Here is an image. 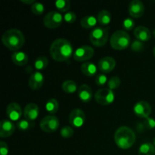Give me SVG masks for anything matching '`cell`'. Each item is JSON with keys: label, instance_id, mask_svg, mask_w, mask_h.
Instances as JSON below:
<instances>
[{"label": "cell", "instance_id": "30", "mask_svg": "<svg viewBox=\"0 0 155 155\" xmlns=\"http://www.w3.org/2000/svg\"><path fill=\"white\" fill-rule=\"evenodd\" d=\"M121 80L120 79V77H117V76H114V77H110L109 79L108 82H107V86H108V89L114 90L115 89H117L120 86Z\"/></svg>", "mask_w": 155, "mask_h": 155}, {"label": "cell", "instance_id": "21", "mask_svg": "<svg viewBox=\"0 0 155 155\" xmlns=\"http://www.w3.org/2000/svg\"><path fill=\"white\" fill-rule=\"evenodd\" d=\"M80 69H81L82 73L87 77H93L97 74V71H98L96 65L92 62L89 61L83 63Z\"/></svg>", "mask_w": 155, "mask_h": 155}, {"label": "cell", "instance_id": "16", "mask_svg": "<svg viewBox=\"0 0 155 155\" xmlns=\"http://www.w3.org/2000/svg\"><path fill=\"white\" fill-rule=\"evenodd\" d=\"M44 83V76L39 71H36L30 75L28 80L29 87L33 90L40 89Z\"/></svg>", "mask_w": 155, "mask_h": 155}, {"label": "cell", "instance_id": "4", "mask_svg": "<svg viewBox=\"0 0 155 155\" xmlns=\"http://www.w3.org/2000/svg\"><path fill=\"white\" fill-rule=\"evenodd\" d=\"M110 42L114 49L125 50L130 45L131 38L127 31L118 30L110 36Z\"/></svg>", "mask_w": 155, "mask_h": 155}, {"label": "cell", "instance_id": "12", "mask_svg": "<svg viewBox=\"0 0 155 155\" xmlns=\"http://www.w3.org/2000/svg\"><path fill=\"white\" fill-rule=\"evenodd\" d=\"M128 12L132 18H141L145 12V6L140 0H133L129 4Z\"/></svg>", "mask_w": 155, "mask_h": 155}, {"label": "cell", "instance_id": "34", "mask_svg": "<svg viewBox=\"0 0 155 155\" xmlns=\"http://www.w3.org/2000/svg\"><path fill=\"white\" fill-rule=\"evenodd\" d=\"M107 77L104 74H99L95 79V83L98 86H103L107 83Z\"/></svg>", "mask_w": 155, "mask_h": 155}, {"label": "cell", "instance_id": "41", "mask_svg": "<svg viewBox=\"0 0 155 155\" xmlns=\"http://www.w3.org/2000/svg\"><path fill=\"white\" fill-rule=\"evenodd\" d=\"M153 54H154V56L155 57V46L154 47V48H153Z\"/></svg>", "mask_w": 155, "mask_h": 155}, {"label": "cell", "instance_id": "42", "mask_svg": "<svg viewBox=\"0 0 155 155\" xmlns=\"http://www.w3.org/2000/svg\"><path fill=\"white\" fill-rule=\"evenodd\" d=\"M153 145H154L155 147V137L154 138V139H153Z\"/></svg>", "mask_w": 155, "mask_h": 155}, {"label": "cell", "instance_id": "32", "mask_svg": "<svg viewBox=\"0 0 155 155\" xmlns=\"http://www.w3.org/2000/svg\"><path fill=\"white\" fill-rule=\"evenodd\" d=\"M74 130L70 126H64L61 129V136L64 138H71L74 135Z\"/></svg>", "mask_w": 155, "mask_h": 155}, {"label": "cell", "instance_id": "38", "mask_svg": "<svg viewBox=\"0 0 155 155\" xmlns=\"http://www.w3.org/2000/svg\"><path fill=\"white\" fill-rule=\"evenodd\" d=\"M8 146L7 143L3 141L0 142V154L1 155H8Z\"/></svg>", "mask_w": 155, "mask_h": 155}, {"label": "cell", "instance_id": "28", "mask_svg": "<svg viewBox=\"0 0 155 155\" xmlns=\"http://www.w3.org/2000/svg\"><path fill=\"white\" fill-rule=\"evenodd\" d=\"M34 125V122H30L26 119L20 120L17 123V127L21 131H27V130L33 128Z\"/></svg>", "mask_w": 155, "mask_h": 155}, {"label": "cell", "instance_id": "8", "mask_svg": "<svg viewBox=\"0 0 155 155\" xmlns=\"http://www.w3.org/2000/svg\"><path fill=\"white\" fill-rule=\"evenodd\" d=\"M59 120L53 115L45 117L40 121L39 127L43 132L46 133H52L55 132L59 127Z\"/></svg>", "mask_w": 155, "mask_h": 155}, {"label": "cell", "instance_id": "19", "mask_svg": "<svg viewBox=\"0 0 155 155\" xmlns=\"http://www.w3.org/2000/svg\"><path fill=\"white\" fill-rule=\"evenodd\" d=\"M77 93L80 99L83 102L88 103L92 99V89L87 84L81 85L77 90Z\"/></svg>", "mask_w": 155, "mask_h": 155}, {"label": "cell", "instance_id": "20", "mask_svg": "<svg viewBox=\"0 0 155 155\" xmlns=\"http://www.w3.org/2000/svg\"><path fill=\"white\" fill-rule=\"evenodd\" d=\"M12 61L18 66H24L28 62V56L22 51H15L12 54Z\"/></svg>", "mask_w": 155, "mask_h": 155}, {"label": "cell", "instance_id": "5", "mask_svg": "<svg viewBox=\"0 0 155 155\" xmlns=\"http://www.w3.org/2000/svg\"><path fill=\"white\" fill-rule=\"evenodd\" d=\"M109 27H97L89 33V40L95 46L101 47L108 40Z\"/></svg>", "mask_w": 155, "mask_h": 155}, {"label": "cell", "instance_id": "6", "mask_svg": "<svg viewBox=\"0 0 155 155\" xmlns=\"http://www.w3.org/2000/svg\"><path fill=\"white\" fill-rule=\"evenodd\" d=\"M115 99V94L113 90L108 89H101L95 94V100L101 105H109Z\"/></svg>", "mask_w": 155, "mask_h": 155}, {"label": "cell", "instance_id": "22", "mask_svg": "<svg viewBox=\"0 0 155 155\" xmlns=\"http://www.w3.org/2000/svg\"><path fill=\"white\" fill-rule=\"evenodd\" d=\"M97 19H98V23L102 27L107 26L110 23V21H111L110 12L107 10H101V12H98Z\"/></svg>", "mask_w": 155, "mask_h": 155}, {"label": "cell", "instance_id": "11", "mask_svg": "<svg viewBox=\"0 0 155 155\" xmlns=\"http://www.w3.org/2000/svg\"><path fill=\"white\" fill-rule=\"evenodd\" d=\"M133 112L139 117L146 119L151 114V107L148 101H139L135 104Z\"/></svg>", "mask_w": 155, "mask_h": 155}, {"label": "cell", "instance_id": "36", "mask_svg": "<svg viewBox=\"0 0 155 155\" xmlns=\"http://www.w3.org/2000/svg\"><path fill=\"white\" fill-rule=\"evenodd\" d=\"M144 44L143 42L139 40H135L131 44V49L134 51H141L143 50Z\"/></svg>", "mask_w": 155, "mask_h": 155}, {"label": "cell", "instance_id": "2", "mask_svg": "<svg viewBox=\"0 0 155 155\" xmlns=\"http://www.w3.org/2000/svg\"><path fill=\"white\" fill-rule=\"evenodd\" d=\"M2 41L5 46L11 51H18L22 48L25 42V37L22 32L18 29L7 30L2 36Z\"/></svg>", "mask_w": 155, "mask_h": 155}, {"label": "cell", "instance_id": "26", "mask_svg": "<svg viewBox=\"0 0 155 155\" xmlns=\"http://www.w3.org/2000/svg\"><path fill=\"white\" fill-rule=\"evenodd\" d=\"M58 108L59 103L55 98L49 99L45 104V109H46L47 112H48L51 114H54L58 110Z\"/></svg>", "mask_w": 155, "mask_h": 155}, {"label": "cell", "instance_id": "25", "mask_svg": "<svg viewBox=\"0 0 155 155\" xmlns=\"http://www.w3.org/2000/svg\"><path fill=\"white\" fill-rule=\"evenodd\" d=\"M62 89L64 92L67 93H74L76 91H77V85L74 80H66L62 84Z\"/></svg>", "mask_w": 155, "mask_h": 155}, {"label": "cell", "instance_id": "1", "mask_svg": "<svg viewBox=\"0 0 155 155\" xmlns=\"http://www.w3.org/2000/svg\"><path fill=\"white\" fill-rule=\"evenodd\" d=\"M50 55L58 62H64L69 60L74 55L72 44L66 39H55L50 46Z\"/></svg>", "mask_w": 155, "mask_h": 155}, {"label": "cell", "instance_id": "3", "mask_svg": "<svg viewBox=\"0 0 155 155\" xmlns=\"http://www.w3.org/2000/svg\"><path fill=\"white\" fill-rule=\"evenodd\" d=\"M114 142L121 149H129L136 142V136L133 130L129 127L122 126L114 133Z\"/></svg>", "mask_w": 155, "mask_h": 155}, {"label": "cell", "instance_id": "39", "mask_svg": "<svg viewBox=\"0 0 155 155\" xmlns=\"http://www.w3.org/2000/svg\"><path fill=\"white\" fill-rule=\"evenodd\" d=\"M21 2L24 3V4H27V5H30V4L33 5L35 2H36L34 0H21Z\"/></svg>", "mask_w": 155, "mask_h": 155}, {"label": "cell", "instance_id": "10", "mask_svg": "<svg viewBox=\"0 0 155 155\" xmlns=\"http://www.w3.org/2000/svg\"><path fill=\"white\" fill-rule=\"evenodd\" d=\"M86 121V115L85 113L80 108H76L71 110L69 115V123L73 127L80 128Z\"/></svg>", "mask_w": 155, "mask_h": 155}, {"label": "cell", "instance_id": "7", "mask_svg": "<svg viewBox=\"0 0 155 155\" xmlns=\"http://www.w3.org/2000/svg\"><path fill=\"white\" fill-rule=\"evenodd\" d=\"M61 14L56 11H51L45 15L43 18V24L49 29H54L61 25L63 21Z\"/></svg>", "mask_w": 155, "mask_h": 155}, {"label": "cell", "instance_id": "9", "mask_svg": "<svg viewBox=\"0 0 155 155\" xmlns=\"http://www.w3.org/2000/svg\"><path fill=\"white\" fill-rule=\"evenodd\" d=\"M94 55V49L89 45H83L75 50L74 59L77 61L83 62L92 58Z\"/></svg>", "mask_w": 155, "mask_h": 155}, {"label": "cell", "instance_id": "24", "mask_svg": "<svg viewBox=\"0 0 155 155\" xmlns=\"http://www.w3.org/2000/svg\"><path fill=\"white\" fill-rule=\"evenodd\" d=\"M97 21H98V19L95 17L89 15V16H86L82 18L80 24L83 28L91 29L96 25Z\"/></svg>", "mask_w": 155, "mask_h": 155}, {"label": "cell", "instance_id": "40", "mask_svg": "<svg viewBox=\"0 0 155 155\" xmlns=\"http://www.w3.org/2000/svg\"><path fill=\"white\" fill-rule=\"evenodd\" d=\"M152 34H153V36H154V37L155 38V29H154V30H153Z\"/></svg>", "mask_w": 155, "mask_h": 155}, {"label": "cell", "instance_id": "31", "mask_svg": "<svg viewBox=\"0 0 155 155\" xmlns=\"http://www.w3.org/2000/svg\"><path fill=\"white\" fill-rule=\"evenodd\" d=\"M45 11L43 4L40 2H35L34 4L32 5L31 6V12L36 15H40Z\"/></svg>", "mask_w": 155, "mask_h": 155}, {"label": "cell", "instance_id": "18", "mask_svg": "<svg viewBox=\"0 0 155 155\" xmlns=\"http://www.w3.org/2000/svg\"><path fill=\"white\" fill-rule=\"evenodd\" d=\"M135 37L137 39V40L141 42H147L149 40L151 37V31L148 28L144 27V26H138L135 28L134 32Z\"/></svg>", "mask_w": 155, "mask_h": 155}, {"label": "cell", "instance_id": "23", "mask_svg": "<svg viewBox=\"0 0 155 155\" xmlns=\"http://www.w3.org/2000/svg\"><path fill=\"white\" fill-rule=\"evenodd\" d=\"M138 155H155V147L150 142H145L140 145Z\"/></svg>", "mask_w": 155, "mask_h": 155}, {"label": "cell", "instance_id": "17", "mask_svg": "<svg viewBox=\"0 0 155 155\" xmlns=\"http://www.w3.org/2000/svg\"><path fill=\"white\" fill-rule=\"evenodd\" d=\"M15 131V126L8 120H2L0 124V137L7 138L12 136Z\"/></svg>", "mask_w": 155, "mask_h": 155}, {"label": "cell", "instance_id": "15", "mask_svg": "<svg viewBox=\"0 0 155 155\" xmlns=\"http://www.w3.org/2000/svg\"><path fill=\"white\" fill-rule=\"evenodd\" d=\"M39 114V107L35 103H29L27 104L24 110V115L26 120L30 122H34Z\"/></svg>", "mask_w": 155, "mask_h": 155}, {"label": "cell", "instance_id": "37", "mask_svg": "<svg viewBox=\"0 0 155 155\" xmlns=\"http://www.w3.org/2000/svg\"><path fill=\"white\" fill-rule=\"evenodd\" d=\"M144 126L146 129L148 130H152V129L155 128V120L152 117H148L145 119L144 121Z\"/></svg>", "mask_w": 155, "mask_h": 155}, {"label": "cell", "instance_id": "29", "mask_svg": "<svg viewBox=\"0 0 155 155\" xmlns=\"http://www.w3.org/2000/svg\"><path fill=\"white\" fill-rule=\"evenodd\" d=\"M56 8L59 12H67L71 8V2L69 0H58L54 3Z\"/></svg>", "mask_w": 155, "mask_h": 155}, {"label": "cell", "instance_id": "35", "mask_svg": "<svg viewBox=\"0 0 155 155\" xmlns=\"http://www.w3.org/2000/svg\"><path fill=\"white\" fill-rule=\"evenodd\" d=\"M76 19H77V15L74 12H66L64 14V20L67 23H69V24H72V23L75 22Z\"/></svg>", "mask_w": 155, "mask_h": 155}, {"label": "cell", "instance_id": "33", "mask_svg": "<svg viewBox=\"0 0 155 155\" xmlns=\"http://www.w3.org/2000/svg\"><path fill=\"white\" fill-rule=\"evenodd\" d=\"M135 27V21L133 18H127L123 22V27L125 30L127 31H130L133 29Z\"/></svg>", "mask_w": 155, "mask_h": 155}, {"label": "cell", "instance_id": "13", "mask_svg": "<svg viewBox=\"0 0 155 155\" xmlns=\"http://www.w3.org/2000/svg\"><path fill=\"white\" fill-rule=\"evenodd\" d=\"M23 111L21 105L16 102L10 103L6 108V114L11 121L20 120Z\"/></svg>", "mask_w": 155, "mask_h": 155}, {"label": "cell", "instance_id": "27", "mask_svg": "<svg viewBox=\"0 0 155 155\" xmlns=\"http://www.w3.org/2000/svg\"><path fill=\"white\" fill-rule=\"evenodd\" d=\"M48 60L45 56H39L36 59L34 63V67L36 70H44L48 67Z\"/></svg>", "mask_w": 155, "mask_h": 155}, {"label": "cell", "instance_id": "14", "mask_svg": "<svg viewBox=\"0 0 155 155\" xmlns=\"http://www.w3.org/2000/svg\"><path fill=\"white\" fill-rule=\"evenodd\" d=\"M115 67H116V61L110 56H106L101 58L98 64V68L103 74L111 72Z\"/></svg>", "mask_w": 155, "mask_h": 155}]
</instances>
